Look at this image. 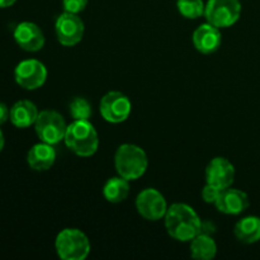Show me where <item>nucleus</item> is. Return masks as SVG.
Instances as JSON below:
<instances>
[{
  "label": "nucleus",
  "mask_w": 260,
  "mask_h": 260,
  "mask_svg": "<svg viewBox=\"0 0 260 260\" xmlns=\"http://www.w3.org/2000/svg\"><path fill=\"white\" fill-rule=\"evenodd\" d=\"M165 229L170 238L180 243H190L201 233L202 220L187 203H173L164 217Z\"/></svg>",
  "instance_id": "1"
},
{
  "label": "nucleus",
  "mask_w": 260,
  "mask_h": 260,
  "mask_svg": "<svg viewBox=\"0 0 260 260\" xmlns=\"http://www.w3.org/2000/svg\"><path fill=\"white\" fill-rule=\"evenodd\" d=\"M65 145L70 151L80 157H90L98 151L99 137L90 121H73L68 124Z\"/></svg>",
  "instance_id": "2"
},
{
  "label": "nucleus",
  "mask_w": 260,
  "mask_h": 260,
  "mask_svg": "<svg viewBox=\"0 0 260 260\" xmlns=\"http://www.w3.org/2000/svg\"><path fill=\"white\" fill-rule=\"evenodd\" d=\"M149 159L142 147L134 144H123L116 150L114 168L117 174L124 179L137 180L146 173Z\"/></svg>",
  "instance_id": "3"
},
{
  "label": "nucleus",
  "mask_w": 260,
  "mask_h": 260,
  "mask_svg": "<svg viewBox=\"0 0 260 260\" xmlns=\"http://www.w3.org/2000/svg\"><path fill=\"white\" fill-rule=\"evenodd\" d=\"M57 256L62 260H84L90 254L91 245L88 236L79 229H63L55 240Z\"/></svg>",
  "instance_id": "4"
},
{
  "label": "nucleus",
  "mask_w": 260,
  "mask_h": 260,
  "mask_svg": "<svg viewBox=\"0 0 260 260\" xmlns=\"http://www.w3.org/2000/svg\"><path fill=\"white\" fill-rule=\"evenodd\" d=\"M65 118L53 109H43L38 113L35 122V131L38 139L50 145H57L63 141L66 134Z\"/></svg>",
  "instance_id": "5"
},
{
  "label": "nucleus",
  "mask_w": 260,
  "mask_h": 260,
  "mask_svg": "<svg viewBox=\"0 0 260 260\" xmlns=\"http://www.w3.org/2000/svg\"><path fill=\"white\" fill-rule=\"evenodd\" d=\"M240 0H207L205 8V17L208 23L215 27L229 28L240 19Z\"/></svg>",
  "instance_id": "6"
},
{
  "label": "nucleus",
  "mask_w": 260,
  "mask_h": 260,
  "mask_svg": "<svg viewBox=\"0 0 260 260\" xmlns=\"http://www.w3.org/2000/svg\"><path fill=\"white\" fill-rule=\"evenodd\" d=\"M99 111L104 121L118 124L126 121L132 112V103L126 94L112 90L104 94L99 103Z\"/></svg>",
  "instance_id": "7"
},
{
  "label": "nucleus",
  "mask_w": 260,
  "mask_h": 260,
  "mask_svg": "<svg viewBox=\"0 0 260 260\" xmlns=\"http://www.w3.org/2000/svg\"><path fill=\"white\" fill-rule=\"evenodd\" d=\"M14 80L25 90H36L47 80V69L36 58L23 60L15 66Z\"/></svg>",
  "instance_id": "8"
},
{
  "label": "nucleus",
  "mask_w": 260,
  "mask_h": 260,
  "mask_svg": "<svg viewBox=\"0 0 260 260\" xmlns=\"http://www.w3.org/2000/svg\"><path fill=\"white\" fill-rule=\"evenodd\" d=\"M136 210L141 217L147 221H159L165 217L168 203L161 192L155 188H146L137 194Z\"/></svg>",
  "instance_id": "9"
},
{
  "label": "nucleus",
  "mask_w": 260,
  "mask_h": 260,
  "mask_svg": "<svg viewBox=\"0 0 260 260\" xmlns=\"http://www.w3.org/2000/svg\"><path fill=\"white\" fill-rule=\"evenodd\" d=\"M55 32L60 45L65 47H74L83 40L85 27L79 14L63 12L56 19Z\"/></svg>",
  "instance_id": "10"
},
{
  "label": "nucleus",
  "mask_w": 260,
  "mask_h": 260,
  "mask_svg": "<svg viewBox=\"0 0 260 260\" xmlns=\"http://www.w3.org/2000/svg\"><path fill=\"white\" fill-rule=\"evenodd\" d=\"M206 183L215 185L218 189H226L235 180V167L229 159L222 156L213 157L205 170Z\"/></svg>",
  "instance_id": "11"
},
{
  "label": "nucleus",
  "mask_w": 260,
  "mask_h": 260,
  "mask_svg": "<svg viewBox=\"0 0 260 260\" xmlns=\"http://www.w3.org/2000/svg\"><path fill=\"white\" fill-rule=\"evenodd\" d=\"M13 37L17 45L27 52H38L45 46V35L33 22H22L15 27Z\"/></svg>",
  "instance_id": "12"
},
{
  "label": "nucleus",
  "mask_w": 260,
  "mask_h": 260,
  "mask_svg": "<svg viewBox=\"0 0 260 260\" xmlns=\"http://www.w3.org/2000/svg\"><path fill=\"white\" fill-rule=\"evenodd\" d=\"M215 206L218 212L223 215L238 216L248 210L250 206V200L245 192L230 187L221 190Z\"/></svg>",
  "instance_id": "13"
},
{
  "label": "nucleus",
  "mask_w": 260,
  "mask_h": 260,
  "mask_svg": "<svg viewBox=\"0 0 260 260\" xmlns=\"http://www.w3.org/2000/svg\"><path fill=\"white\" fill-rule=\"evenodd\" d=\"M192 41L198 52L203 53V55H211L221 47L222 35H221L220 28L207 22L196 28L192 36Z\"/></svg>",
  "instance_id": "14"
},
{
  "label": "nucleus",
  "mask_w": 260,
  "mask_h": 260,
  "mask_svg": "<svg viewBox=\"0 0 260 260\" xmlns=\"http://www.w3.org/2000/svg\"><path fill=\"white\" fill-rule=\"evenodd\" d=\"M56 161V150L53 145L41 141L33 145L27 154V162L35 172H47Z\"/></svg>",
  "instance_id": "15"
},
{
  "label": "nucleus",
  "mask_w": 260,
  "mask_h": 260,
  "mask_svg": "<svg viewBox=\"0 0 260 260\" xmlns=\"http://www.w3.org/2000/svg\"><path fill=\"white\" fill-rule=\"evenodd\" d=\"M38 113L40 111L33 102L22 99V101L15 102L12 106L9 119L13 126L17 128H28L30 126H35Z\"/></svg>",
  "instance_id": "16"
},
{
  "label": "nucleus",
  "mask_w": 260,
  "mask_h": 260,
  "mask_svg": "<svg viewBox=\"0 0 260 260\" xmlns=\"http://www.w3.org/2000/svg\"><path fill=\"white\" fill-rule=\"evenodd\" d=\"M234 235L240 243L251 245L260 241V217L246 216L236 222Z\"/></svg>",
  "instance_id": "17"
},
{
  "label": "nucleus",
  "mask_w": 260,
  "mask_h": 260,
  "mask_svg": "<svg viewBox=\"0 0 260 260\" xmlns=\"http://www.w3.org/2000/svg\"><path fill=\"white\" fill-rule=\"evenodd\" d=\"M190 256L196 260H212L217 255V244L212 235L200 233L190 240Z\"/></svg>",
  "instance_id": "18"
},
{
  "label": "nucleus",
  "mask_w": 260,
  "mask_h": 260,
  "mask_svg": "<svg viewBox=\"0 0 260 260\" xmlns=\"http://www.w3.org/2000/svg\"><path fill=\"white\" fill-rule=\"evenodd\" d=\"M129 194V180L124 179L121 175L109 178L103 187V197L109 203H121L127 200Z\"/></svg>",
  "instance_id": "19"
},
{
  "label": "nucleus",
  "mask_w": 260,
  "mask_h": 260,
  "mask_svg": "<svg viewBox=\"0 0 260 260\" xmlns=\"http://www.w3.org/2000/svg\"><path fill=\"white\" fill-rule=\"evenodd\" d=\"M69 113L74 121H89L93 114L90 102L83 96H75L69 103Z\"/></svg>",
  "instance_id": "20"
},
{
  "label": "nucleus",
  "mask_w": 260,
  "mask_h": 260,
  "mask_svg": "<svg viewBox=\"0 0 260 260\" xmlns=\"http://www.w3.org/2000/svg\"><path fill=\"white\" fill-rule=\"evenodd\" d=\"M206 4L203 0H177V9L187 19H198L205 15Z\"/></svg>",
  "instance_id": "21"
},
{
  "label": "nucleus",
  "mask_w": 260,
  "mask_h": 260,
  "mask_svg": "<svg viewBox=\"0 0 260 260\" xmlns=\"http://www.w3.org/2000/svg\"><path fill=\"white\" fill-rule=\"evenodd\" d=\"M221 190L222 189H218V188L215 187V185H211L208 184V183H206L201 196H202V200L205 201L206 203H208V205H215L218 196H220Z\"/></svg>",
  "instance_id": "22"
},
{
  "label": "nucleus",
  "mask_w": 260,
  "mask_h": 260,
  "mask_svg": "<svg viewBox=\"0 0 260 260\" xmlns=\"http://www.w3.org/2000/svg\"><path fill=\"white\" fill-rule=\"evenodd\" d=\"M88 5V0H62L63 12L79 14L83 12Z\"/></svg>",
  "instance_id": "23"
},
{
  "label": "nucleus",
  "mask_w": 260,
  "mask_h": 260,
  "mask_svg": "<svg viewBox=\"0 0 260 260\" xmlns=\"http://www.w3.org/2000/svg\"><path fill=\"white\" fill-rule=\"evenodd\" d=\"M10 117V108H8V106L5 103L0 102V126L4 124L5 122L9 119Z\"/></svg>",
  "instance_id": "24"
},
{
  "label": "nucleus",
  "mask_w": 260,
  "mask_h": 260,
  "mask_svg": "<svg viewBox=\"0 0 260 260\" xmlns=\"http://www.w3.org/2000/svg\"><path fill=\"white\" fill-rule=\"evenodd\" d=\"M216 231V226L213 225L211 221H202V226H201V233L208 234V235H212Z\"/></svg>",
  "instance_id": "25"
},
{
  "label": "nucleus",
  "mask_w": 260,
  "mask_h": 260,
  "mask_svg": "<svg viewBox=\"0 0 260 260\" xmlns=\"http://www.w3.org/2000/svg\"><path fill=\"white\" fill-rule=\"evenodd\" d=\"M17 0H0V8H9L15 4Z\"/></svg>",
  "instance_id": "26"
},
{
  "label": "nucleus",
  "mask_w": 260,
  "mask_h": 260,
  "mask_svg": "<svg viewBox=\"0 0 260 260\" xmlns=\"http://www.w3.org/2000/svg\"><path fill=\"white\" fill-rule=\"evenodd\" d=\"M4 145H5L4 134H3V131H2V129H0V152H2L3 149H4Z\"/></svg>",
  "instance_id": "27"
}]
</instances>
